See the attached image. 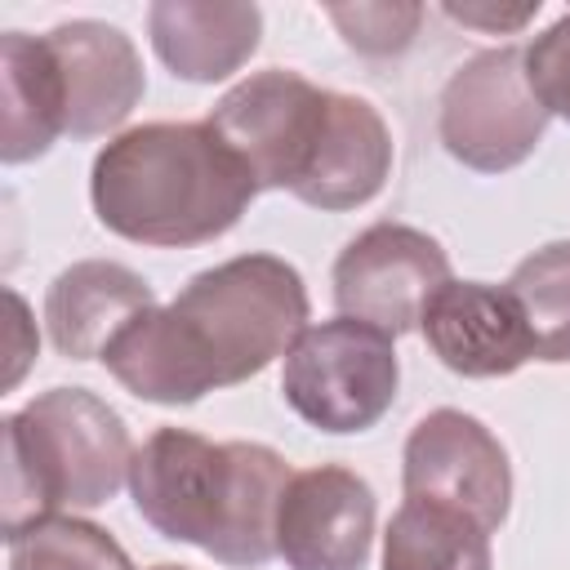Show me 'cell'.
Here are the masks:
<instances>
[{
  "label": "cell",
  "instance_id": "obj_1",
  "mask_svg": "<svg viewBox=\"0 0 570 570\" xmlns=\"http://www.w3.org/2000/svg\"><path fill=\"white\" fill-rule=\"evenodd\" d=\"M307 285L276 254H236L196 272L165 307L129 321L102 352L111 379L151 405H196L285 356L307 330Z\"/></svg>",
  "mask_w": 570,
  "mask_h": 570
},
{
  "label": "cell",
  "instance_id": "obj_2",
  "mask_svg": "<svg viewBox=\"0 0 570 570\" xmlns=\"http://www.w3.org/2000/svg\"><path fill=\"white\" fill-rule=\"evenodd\" d=\"M254 196L249 169L205 120L134 125L89 169L98 223L151 249H191L227 236Z\"/></svg>",
  "mask_w": 570,
  "mask_h": 570
},
{
  "label": "cell",
  "instance_id": "obj_3",
  "mask_svg": "<svg viewBox=\"0 0 570 570\" xmlns=\"http://www.w3.org/2000/svg\"><path fill=\"white\" fill-rule=\"evenodd\" d=\"M289 476L272 445L156 428L134 454L129 494L156 534L254 570L276 557V512Z\"/></svg>",
  "mask_w": 570,
  "mask_h": 570
},
{
  "label": "cell",
  "instance_id": "obj_4",
  "mask_svg": "<svg viewBox=\"0 0 570 570\" xmlns=\"http://www.w3.org/2000/svg\"><path fill=\"white\" fill-rule=\"evenodd\" d=\"M134 454L125 419L89 387H49L4 414V543L49 517L116 499Z\"/></svg>",
  "mask_w": 570,
  "mask_h": 570
},
{
  "label": "cell",
  "instance_id": "obj_5",
  "mask_svg": "<svg viewBox=\"0 0 570 570\" xmlns=\"http://www.w3.org/2000/svg\"><path fill=\"white\" fill-rule=\"evenodd\" d=\"M401 365L396 347L383 330L334 316L307 325L298 343L285 352L281 396L285 405L316 432L352 436L374 428L396 401Z\"/></svg>",
  "mask_w": 570,
  "mask_h": 570
},
{
  "label": "cell",
  "instance_id": "obj_6",
  "mask_svg": "<svg viewBox=\"0 0 570 570\" xmlns=\"http://www.w3.org/2000/svg\"><path fill=\"white\" fill-rule=\"evenodd\" d=\"M334 89L312 85L298 71L267 67L232 85L205 116V125L232 147L249 169L258 191H298L312 174L325 129H330Z\"/></svg>",
  "mask_w": 570,
  "mask_h": 570
},
{
  "label": "cell",
  "instance_id": "obj_7",
  "mask_svg": "<svg viewBox=\"0 0 570 570\" xmlns=\"http://www.w3.org/2000/svg\"><path fill=\"white\" fill-rule=\"evenodd\" d=\"M548 120L552 116L525 76V49L499 45L472 53L445 80L436 134L459 165L476 174H503L534 156Z\"/></svg>",
  "mask_w": 570,
  "mask_h": 570
},
{
  "label": "cell",
  "instance_id": "obj_8",
  "mask_svg": "<svg viewBox=\"0 0 570 570\" xmlns=\"http://www.w3.org/2000/svg\"><path fill=\"white\" fill-rule=\"evenodd\" d=\"M450 281V254L436 236L410 223H374L343 245L334 258V307L338 316L365 321L387 338L419 325L428 298Z\"/></svg>",
  "mask_w": 570,
  "mask_h": 570
},
{
  "label": "cell",
  "instance_id": "obj_9",
  "mask_svg": "<svg viewBox=\"0 0 570 570\" xmlns=\"http://www.w3.org/2000/svg\"><path fill=\"white\" fill-rule=\"evenodd\" d=\"M401 490L405 499L468 512L494 534L512 508V463L481 419L463 410H432L405 436Z\"/></svg>",
  "mask_w": 570,
  "mask_h": 570
},
{
  "label": "cell",
  "instance_id": "obj_10",
  "mask_svg": "<svg viewBox=\"0 0 570 570\" xmlns=\"http://www.w3.org/2000/svg\"><path fill=\"white\" fill-rule=\"evenodd\" d=\"M374 543V490L338 463L294 472L276 512V557L289 570H361Z\"/></svg>",
  "mask_w": 570,
  "mask_h": 570
},
{
  "label": "cell",
  "instance_id": "obj_11",
  "mask_svg": "<svg viewBox=\"0 0 570 570\" xmlns=\"http://www.w3.org/2000/svg\"><path fill=\"white\" fill-rule=\"evenodd\" d=\"M419 330L432 356L463 379H503L534 361L530 321L508 285L445 281L428 298Z\"/></svg>",
  "mask_w": 570,
  "mask_h": 570
},
{
  "label": "cell",
  "instance_id": "obj_12",
  "mask_svg": "<svg viewBox=\"0 0 570 570\" xmlns=\"http://www.w3.org/2000/svg\"><path fill=\"white\" fill-rule=\"evenodd\" d=\"M49 53L62 76L67 98V134L71 138H98L129 120V111L142 102L147 76L134 40L98 18H71L45 31Z\"/></svg>",
  "mask_w": 570,
  "mask_h": 570
},
{
  "label": "cell",
  "instance_id": "obj_13",
  "mask_svg": "<svg viewBox=\"0 0 570 570\" xmlns=\"http://www.w3.org/2000/svg\"><path fill=\"white\" fill-rule=\"evenodd\" d=\"M156 307V289L125 263L80 258L53 276L45 294L49 343L67 361H94L111 347V338Z\"/></svg>",
  "mask_w": 570,
  "mask_h": 570
},
{
  "label": "cell",
  "instance_id": "obj_14",
  "mask_svg": "<svg viewBox=\"0 0 570 570\" xmlns=\"http://www.w3.org/2000/svg\"><path fill=\"white\" fill-rule=\"evenodd\" d=\"M156 58L191 85L240 71L263 36V9L245 0H156L147 9Z\"/></svg>",
  "mask_w": 570,
  "mask_h": 570
},
{
  "label": "cell",
  "instance_id": "obj_15",
  "mask_svg": "<svg viewBox=\"0 0 570 570\" xmlns=\"http://www.w3.org/2000/svg\"><path fill=\"white\" fill-rule=\"evenodd\" d=\"M387 174H392L387 120L379 116V107L370 98L334 89V107H330V129H325L321 156H316L312 174L303 178V187L294 196L303 205H312V209L343 214V209H356V205L374 200L383 191Z\"/></svg>",
  "mask_w": 570,
  "mask_h": 570
},
{
  "label": "cell",
  "instance_id": "obj_16",
  "mask_svg": "<svg viewBox=\"0 0 570 570\" xmlns=\"http://www.w3.org/2000/svg\"><path fill=\"white\" fill-rule=\"evenodd\" d=\"M0 160L27 165L45 156L67 134L62 76L45 36L4 31L0 36Z\"/></svg>",
  "mask_w": 570,
  "mask_h": 570
},
{
  "label": "cell",
  "instance_id": "obj_17",
  "mask_svg": "<svg viewBox=\"0 0 570 570\" xmlns=\"http://www.w3.org/2000/svg\"><path fill=\"white\" fill-rule=\"evenodd\" d=\"M383 570H494L490 530L468 512L405 499L383 530Z\"/></svg>",
  "mask_w": 570,
  "mask_h": 570
},
{
  "label": "cell",
  "instance_id": "obj_18",
  "mask_svg": "<svg viewBox=\"0 0 570 570\" xmlns=\"http://www.w3.org/2000/svg\"><path fill=\"white\" fill-rule=\"evenodd\" d=\"M508 289L517 294L530 334H534V361L566 365L570 361V240H548L543 249L525 254Z\"/></svg>",
  "mask_w": 570,
  "mask_h": 570
},
{
  "label": "cell",
  "instance_id": "obj_19",
  "mask_svg": "<svg viewBox=\"0 0 570 570\" xmlns=\"http://www.w3.org/2000/svg\"><path fill=\"white\" fill-rule=\"evenodd\" d=\"M9 570H134V561L102 525L62 512L9 539Z\"/></svg>",
  "mask_w": 570,
  "mask_h": 570
},
{
  "label": "cell",
  "instance_id": "obj_20",
  "mask_svg": "<svg viewBox=\"0 0 570 570\" xmlns=\"http://www.w3.org/2000/svg\"><path fill=\"white\" fill-rule=\"evenodd\" d=\"M325 13L343 31V40L356 53H370V58L405 53L414 31H419V18H423L419 4H392V0H379V4H330Z\"/></svg>",
  "mask_w": 570,
  "mask_h": 570
},
{
  "label": "cell",
  "instance_id": "obj_21",
  "mask_svg": "<svg viewBox=\"0 0 570 570\" xmlns=\"http://www.w3.org/2000/svg\"><path fill=\"white\" fill-rule=\"evenodd\" d=\"M525 76L548 116L570 120V9L525 45Z\"/></svg>",
  "mask_w": 570,
  "mask_h": 570
},
{
  "label": "cell",
  "instance_id": "obj_22",
  "mask_svg": "<svg viewBox=\"0 0 570 570\" xmlns=\"http://www.w3.org/2000/svg\"><path fill=\"white\" fill-rule=\"evenodd\" d=\"M445 13L454 22H463V27H499L503 31V27H521L525 18H534L539 13V0L534 4H521V9H508V13L503 9L494 13L490 4H445Z\"/></svg>",
  "mask_w": 570,
  "mask_h": 570
},
{
  "label": "cell",
  "instance_id": "obj_23",
  "mask_svg": "<svg viewBox=\"0 0 570 570\" xmlns=\"http://www.w3.org/2000/svg\"><path fill=\"white\" fill-rule=\"evenodd\" d=\"M9 307H13V338H18V356H13V365H9V387L22 379V370H27V361L36 356V347H27L22 343V334H27V303H22V294L18 289H9Z\"/></svg>",
  "mask_w": 570,
  "mask_h": 570
},
{
  "label": "cell",
  "instance_id": "obj_24",
  "mask_svg": "<svg viewBox=\"0 0 570 570\" xmlns=\"http://www.w3.org/2000/svg\"><path fill=\"white\" fill-rule=\"evenodd\" d=\"M151 570H187V566H169V561H160V566H151Z\"/></svg>",
  "mask_w": 570,
  "mask_h": 570
}]
</instances>
